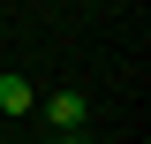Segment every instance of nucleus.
Segmentation results:
<instances>
[{"instance_id":"1","label":"nucleus","mask_w":151,"mask_h":144,"mask_svg":"<svg viewBox=\"0 0 151 144\" xmlns=\"http://www.w3.org/2000/svg\"><path fill=\"white\" fill-rule=\"evenodd\" d=\"M45 114H53V129H60V137H83V99H76V91H60Z\"/></svg>"},{"instance_id":"2","label":"nucleus","mask_w":151,"mask_h":144,"mask_svg":"<svg viewBox=\"0 0 151 144\" xmlns=\"http://www.w3.org/2000/svg\"><path fill=\"white\" fill-rule=\"evenodd\" d=\"M30 99L38 91L23 84V76H0V114H30Z\"/></svg>"},{"instance_id":"3","label":"nucleus","mask_w":151,"mask_h":144,"mask_svg":"<svg viewBox=\"0 0 151 144\" xmlns=\"http://www.w3.org/2000/svg\"><path fill=\"white\" fill-rule=\"evenodd\" d=\"M53 144H83V137H53Z\"/></svg>"}]
</instances>
